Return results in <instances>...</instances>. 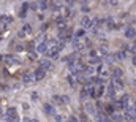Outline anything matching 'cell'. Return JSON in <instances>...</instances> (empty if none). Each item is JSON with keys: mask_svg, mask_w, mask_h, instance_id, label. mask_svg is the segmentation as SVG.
<instances>
[{"mask_svg": "<svg viewBox=\"0 0 136 122\" xmlns=\"http://www.w3.org/2000/svg\"><path fill=\"white\" fill-rule=\"evenodd\" d=\"M60 51H62V49L59 48L57 44H55V46H52V48H49V51H47V57L49 59H59V54H60Z\"/></svg>", "mask_w": 136, "mask_h": 122, "instance_id": "6da1fadb", "label": "cell"}, {"mask_svg": "<svg viewBox=\"0 0 136 122\" xmlns=\"http://www.w3.org/2000/svg\"><path fill=\"white\" fill-rule=\"evenodd\" d=\"M105 27H106V30H115V29H117V24L114 22L112 17H106L105 19Z\"/></svg>", "mask_w": 136, "mask_h": 122, "instance_id": "7a4b0ae2", "label": "cell"}, {"mask_svg": "<svg viewBox=\"0 0 136 122\" xmlns=\"http://www.w3.org/2000/svg\"><path fill=\"white\" fill-rule=\"evenodd\" d=\"M33 74H35V81H41L43 78H44V74H46V70L43 68V67H38V68L33 71Z\"/></svg>", "mask_w": 136, "mask_h": 122, "instance_id": "3957f363", "label": "cell"}, {"mask_svg": "<svg viewBox=\"0 0 136 122\" xmlns=\"http://www.w3.org/2000/svg\"><path fill=\"white\" fill-rule=\"evenodd\" d=\"M43 111L46 113L47 116H55V109H54V105H51V103H44V105H43Z\"/></svg>", "mask_w": 136, "mask_h": 122, "instance_id": "277c9868", "label": "cell"}, {"mask_svg": "<svg viewBox=\"0 0 136 122\" xmlns=\"http://www.w3.org/2000/svg\"><path fill=\"white\" fill-rule=\"evenodd\" d=\"M38 54H47V51H49V44H47V41H41L40 44H38L37 48Z\"/></svg>", "mask_w": 136, "mask_h": 122, "instance_id": "5b68a950", "label": "cell"}, {"mask_svg": "<svg viewBox=\"0 0 136 122\" xmlns=\"http://www.w3.org/2000/svg\"><path fill=\"white\" fill-rule=\"evenodd\" d=\"M92 19H90L89 16H82L81 17V27H84V29H90L92 27Z\"/></svg>", "mask_w": 136, "mask_h": 122, "instance_id": "8992f818", "label": "cell"}, {"mask_svg": "<svg viewBox=\"0 0 136 122\" xmlns=\"http://www.w3.org/2000/svg\"><path fill=\"white\" fill-rule=\"evenodd\" d=\"M125 37L128 38V40H131V38H136V29L135 27H127V30H125Z\"/></svg>", "mask_w": 136, "mask_h": 122, "instance_id": "52a82bcc", "label": "cell"}, {"mask_svg": "<svg viewBox=\"0 0 136 122\" xmlns=\"http://www.w3.org/2000/svg\"><path fill=\"white\" fill-rule=\"evenodd\" d=\"M73 46H74V49H76V51H82L84 46H85V43H81V40H79V38L74 37V40H73Z\"/></svg>", "mask_w": 136, "mask_h": 122, "instance_id": "ba28073f", "label": "cell"}, {"mask_svg": "<svg viewBox=\"0 0 136 122\" xmlns=\"http://www.w3.org/2000/svg\"><path fill=\"white\" fill-rule=\"evenodd\" d=\"M52 101L57 106H63L65 105V98H63V95H52Z\"/></svg>", "mask_w": 136, "mask_h": 122, "instance_id": "9c48e42d", "label": "cell"}, {"mask_svg": "<svg viewBox=\"0 0 136 122\" xmlns=\"http://www.w3.org/2000/svg\"><path fill=\"white\" fill-rule=\"evenodd\" d=\"M40 67H43L44 70H51V68H52V62H51V59H43L41 62H40Z\"/></svg>", "mask_w": 136, "mask_h": 122, "instance_id": "30bf717a", "label": "cell"}, {"mask_svg": "<svg viewBox=\"0 0 136 122\" xmlns=\"http://www.w3.org/2000/svg\"><path fill=\"white\" fill-rule=\"evenodd\" d=\"M125 121H128V122H136V113L130 111V109H127V113H125Z\"/></svg>", "mask_w": 136, "mask_h": 122, "instance_id": "8fae6325", "label": "cell"}, {"mask_svg": "<svg viewBox=\"0 0 136 122\" xmlns=\"http://www.w3.org/2000/svg\"><path fill=\"white\" fill-rule=\"evenodd\" d=\"M108 97H111V98H114V95H115V86H114V83H109L108 84Z\"/></svg>", "mask_w": 136, "mask_h": 122, "instance_id": "7c38bea8", "label": "cell"}, {"mask_svg": "<svg viewBox=\"0 0 136 122\" xmlns=\"http://www.w3.org/2000/svg\"><path fill=\"white\" fill-rule=\"evenodd\" d=\"M16 114H17V109L11 106V108H6V111H5V116H3V117L6 119V117H13V116H16Z\"/></svg>", "mask_w": 136, "mask_h": 122, "instance_id": "4fadbf2b", "label": "cell"}, {"mask_svg": "<svg viewBox=\"0 0 136 122\" xmlns=\"http://www.w3.org/2000/svg\"><path fill=\"white\" fill-rule=\"evenodd\" d=\"M16 64H17V60H16L13 56H5V65L11 67V65H16Z\"/></svg>", "mask_w": 136, "mask_h": 122, "instance_id": "5bb4252c", "label": "cell"}, {"mask_svg": "<svg viewBox=\"0 0 136 122\" xmlns=\"http://www.w3.org/2000/svg\"><path fill=\"white\" fill-rule=\"evenodd\" d=\"M85 111L89 114H97V106L92 105V103H85Z\"/></svg>", "mask_w": 136, "mask_h": 122, "instance_id": "9a60e30c", "label": "cell"}, {"mask_svg": "<svg viewBox=\"0 0 136 122\" xmlns=\"http://www.w3.org/2000/svg\"><path fill=\"white\" fill-rule=\"evenodd\" d=\"M100 64H101V59H100L98 56H90L89 65H100Z\"/></svg>", "mask_w": 136, "mask_h": 122, "instance_id": "2e32d148", "label": "cell"}, {"mask_svg": "<svg viewBox=\"0 0 136 122\" xmlns=\"http://www.w3.org/2000/svg\"><path fill=\"white\" fill-rule=\"evenodd\" d=\"M22 81L24 83H30V81H35V74L33 73H26L22 76Z\"/></svg>", "mask_w": 136, "mask_h": 122, "instance_id": "e0dca14e", "label": "cell"}, {"mask_svg": "<svg viewBox=\"0 0 136 122\" xmlns=\"http://www.w3.org/2000/svg\"><path fill=\"white\" fill-rule=\"evenodd\" d=\"M111 119L114 122H122L123 119H125V116H122V114H117V113H112L111 114Z\"/></svg>", "mask_w": 136, "mask_h": 122, "instance_id": "ac0fdd59", "label": "cell"}, {"mask_svg": "<svg viewBox=\"0 0 136 122\" xmlns=\"http://www.w3.org/2000/svg\"><path fill=\"white\" fill-rule=\"evenodd\" d=\"M112 83H114L115 89H123V83H122L120 78H112Z\"/></svg>", "mask_w": 136, "mask_h": 122, "instance_id": "d6986e66", "label": "cell"}, {"mask_svg": "<svg viewBox=\"0 0 136 122\" xmlns=\"http://www.w3.org/2000/svg\"><path fill=\"white\" fill-rule=\"evenodd\" d=\"M120 103H122V105H123V106L127 108V106H128V103H130V95H128V94L122 95V97H120Z\"/></svg>", "mask_w": 136, "mask_h": 122, "instance_id": "ffe728a7", "label": "cell"}, {"mask_svg": "<svg viewBox=\"0 0 136 122\" xmlns=\"http://www.w3.org/2000/svg\"><path fill=\"white\" fill-rule=\"evenodd\" d=\"M82 71L87 74V76H90V74L94 73V68H92L90 65H84V67H82Z\"/></svg>", "mask_w": 136, "mask_h": 122, "instance_id": "44dd1931", "label": "cell"}, {"mask_svg": "<svg viewBox=\"0 0 136 122\" xmlns=\"http://www.w3.org/2000/svg\"><path fill=\"white\" fill-rule=\"evenodd\" d=\"M108 121H109V119L105 117L103 113H97V122H108Z\"/></svg>", "mask_w": 136, "mask_h": 122, "instance_id": "7402d4cb", "label": "cell"}, {"mask_svg": "<svg viewBox=\"0 0 136 122\" xmlns=\"http://www.w3.org/2000/svg\"><path fill=\"white\" fill-rule=\"evenodd\" d=\"M125 56H127V52H125V51H117L114 57L117 59V60H122V59H125Z\"/></svg>", "mask_w": 136, "mask_h": 122, "instance_id": "603a6c76", "label": "cell"}, {"mask_svg": "<svg viewBox=\"0 0 136 122\" xmlns=\"http://www.w3.org/2000/svg\"><path fill=\"white\" fill-rule=\"evenodd\" d=\"M122 76H123V71H122V68L115 67V68H114V78H122Z\"/></svg>", "mask_w": 136, "mask_h": 122, "instance_id": "cb8c5ba5", "label": "cell"}, {"mask_svg": "<svg viewBox=\"0 0 136 122\" xmlns=\"http://www.w3.org/2000/svg\"><path fill=\"white\" fill-rule=\"evenodd\" d=\"M27 8H29V5H27V3H24V5H22L21 13H19V17H26V14H27Z\"/></svg>", "mask_w": 136, "mask_h": 122, "instance_id": "d4e9b609", "label": "cell"}, {"mask_svg": "<svg viewBox=\"0 0 136 122\" xmlns=\"http://www.w3.org/2000/svg\"><path fill=\"white\" fill-rule=\"evenodd\" d=\"M123 108H125V106H123V105L120 103V100L114 103V109H115V111H120V109H123Z\"/></svg>", "mask_w": 136, "mask_h": 122, "instance_id": "484cf974", "label": "cell"}, {"mask_svg": "<svg viewBox=\"0 0 136 122\" xmlns=\"http://www.w3.org/2000/svg\"><path fill=\"white\" fill-rule=\"evenodd\" d=\"M38 6H40L41 10L47 8V0H38Z\"/></svg>", "mask_w": 136, "mask_h": 122, "instance_id": "4316f807", "label": "cell"}, {"mask_svg": "<svg viewBox=\"0 0 136 122\" xmlns=\"http://www.w3.org/2000/svg\"><path fill=\"white\" fill-rule=\"evenodd\" d=\"M85 35V30H84V27H81L79 30H76V38H81Z\"/></svg>", "mask_w": 136, "mask_h": 122, "instance_id": "83f0119b", "label": "cell"}, {"mask_svg": "<svg viewBox=\"0 0 136 122\" xmlns=\"http://www.w3.org/2000/svg\"><path fill=\"white\" fill-rule=\"evenodd\" d=\"M22 29H24L22 32L26 33V35H27V33H30V32H32V26H30V24H26V26L22 27Z\"/></svg>", "mask_w": 136, "mask_h": 122, "instance_id": "f1b7e54d", "label": "cell"}, {"mask_svg": "<svg viewBox=\"0 0 136 122\" xmlns=\"http://www.w3.org/2000/svg\"><path fill=\"white\" fill-rule=\"evenodd\" d=\"M5 121L6 122H19V116L16 114V116H13V117H6Z\"/></svg>", "mask_w": 136, "mask_h": 122, "instance_id": "f546056e", "label": "cell"}, {"mask_svg": "<svg viewBox=\"0 0 136 122\" xmlns=\"http://www.w3.org/2000/svg\"><path fill=\"white\" fill-rule=\"evenodd\" d=\"M37 54H38V51H33V49H32V51H29V56H30L32 59H37Z\"/></svg>", "mask_w": 136, "mask_h": 122, "instance_id": "4dcf8cb0", "label": "cell"}, {"mask_svg": "<svg viewBox=\"0 0 136 122\" xmlns=\"http://www.w3.org/2000/svg\"><path fill=\"white\" fill-rule=\"evenodd\" d=\"M54 121L55 122H63V117L60 116V114H55V116H54Z\"/></svg>", "mask_w": 136, "mask_h": 122, "instance_id": "1f68e13d", "label": "cell"}, {"mask_svg": "<svg viewBox=\"0 0 136 122\" xmlns=\"http://www.w3.org/2000/svg\"><path fill=\"white\" fill-rule=\"evenodd\" d=\"M67 79H68V83H70V86H74V79H76L74 76H68Z\"/></svg>", "mask_w": 136, "mask_h": 122, "instance_id": "d6a6232c", "label": "cell"}, {"mask_svg": "<svg viewBox=\"0 0 136 122\" xmlns=\"http://www.w3.org/2000/svg\"><path fill=\"white\" fill-rule=\"evenodd\" d=\"M67 122H79V121H78V117H76V116H70Z\"/></svg>", "mask_w": 136, "mask_h": 122, "instance_id": "836d02e7", "label": "cell"}, {"mask_svg": "<svg viewBox=\"0 0 136 122\" xmlns=\"http://www.w3.org/2000/svg\"><path fill=\"white\" fill-rule=\"evenodd\" d=\"M128 109H130V111H133V113H136V101H133V105L128 106Z\"/></svg>", "mask_w": 136, "mask_h": 122, "instance_id": "e575fe53", "label": "cell"}, {"mask_svg": "<svg viewBox=\"0 0 136 122\" xmlns=\"http://www.w3.org/2000/svg\"><path fill=\"white\" fill-rule=\"evenodd\" d=\"M27 48H29V51H32V49L35 48V43H33V41H30V43H29V46H27Z\"/></svg>", "mask_w": 136, "mask_h": 122, "instance_id": "d590c367", "label": "cell"}, {"mask_svg": "<svg viewBox=\"0 0 136 122\" xmlns=\"http://www.w3.org/2000/svg\"><path fill=\"white\" fill-rule=\"evenodd\" d=\"M22 122H35V121H32L30 117H24V119H22Z\"/></svg>", "mask_w": 136, "mask_h": 122, "instance_id": "8d00e7d4", "label": "cell"}, {"mask_svg": "<svg viewBox=\"0 0 136 122\" xmlns=\"http://www.w3.org/2000/svg\"><path fill=\"white\" fill-rule=\"evenodd\" d=\"M109 5L115 6V5H117V0H109Z\"/></svg>", "mask_w": 136, "mask_h": 122, "instance_id": "74e56055", "label": "cell"}, {"mask_svg": "<svg viewBox=\"0 0 136 122\" xmlns=\"http://www.w3.org/2000/svg\"><path fill=\"white\" fill-rule=\"evenodd\" d=\"M131 62H133V65H136V56H135V54L131 56Z\"/></svg>", "mask_w": 136, "mask_h": 122, "instance_id": "f35d334b", "label": "cell"}, {"mask_svg": "<svg viewBox=\"0 0 136 122\" xmlns=\"http://www.w3.org/2000/svg\"><path fill=\"white\" fill-rule=\"evenodd\" d=\"M3 116H5V113L2 111V108H0V119H2V117H3Z\"/></svg>", "mask_w": 136, "mask_h": 122, "instance_id": "ab89813d", "label": "cell"}, {"mask_svg": "<svg viewBox=\"0 0 136 122\" xmlns=\"http://www.w3.org/2000/svg\"><path fill=\"white\" fill-rule=\"evenodd\" d=\"M3 89H5V86H3V84H0V90H3Z\"/></svg>", "mask_w": 136, "mask_h": 122, "instance_id": "60d3db41", "label": "cell"}, {"mask_svg": "<svg viewBox=\"0 0 136 122\" xmlns=\"http://www.w3.org/2000/svg\"><path fill=\"white\" fill-rule=\"evenodd\" d=\"M133 86H135V87H136V79H135V81H133Z\"/></svg>", "mask_w": 136, "mask_h": 122, "instance_id": "b9f144b4", "label": "cell"}, {"mask_svg": "<svg viewBox=\"0 0 136 122\" xmlns=\"http://www.w3.org/2000/svg\"><path fill=\"white\" fill-rule=\"evenodd\" d=\"M108 122H114V121H112V119H109V121H108Z\"/></svg>", "mask_w": 136, "mask_h": 122, "instance_id": "7bdbcfd3", "label": "cell"}, {"mask_svg": "<svg viewBox=\"0 0 136 122\" xmlns=\"http://www.w3.org/2000/svg\"><path fill=\"white\" fill-rule=\"evenodd\" d=\"M135 44H136V38H135Z\"/></svg>", "mask_w": 136, "mask_h": 122, "instance_id": "ee69618b", "label": "cell"}, {"mask_svg": "<svg viewBox=\"0 0 136 122\" xmlns=\"http://www.w3.org/2000/svg\"><path fill=\"white\" fill-rule=\"evenodd\" d=\"M35 122H38V121H35Z\"/></svg>", "mask_w": 136, "mask_h": 122, "instance_id": "f6af8a7d", "label": "cell"}]
</instances>
